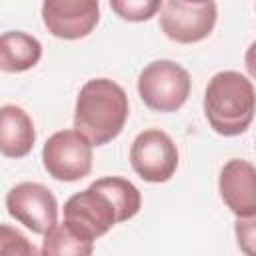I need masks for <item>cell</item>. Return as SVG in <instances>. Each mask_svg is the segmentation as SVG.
Returning a JSON list of instances; mask_svg holds the SVG:
<instances>
[{"label": "cell", "mask_w": 256, "mask_h": 256, "mask_svg": "<svg viewBox=\"0 0 256 256\" xmlns=\"http://www.w3.org/2000/svg\"><path fill=\"white\" fill-rule=\"evenodd\" d=\"M140 208L142 194L130 180L106 176L66 200L64 222L88 240H96L118 222L134 218Z\"/></svg>", "instance_id": "1"}, {"label": "cell", "mask_w": 256, "mask_h": 256, "mask_svg": "<svg viewBox=\"0 0 256 256\" xmlns=\"http://www.w3.org/2000/svg\"><path fill=\"white\" fill-rule=\"evenodd\" d=\"M0 256H40V252L20 230L0 224Z\"/></svg>", "instance_id": "15"}, {"label": "cell", "mask_w": 256, "mask_h": 256, "mask_svg": "<svg viewBox=\"0 0 256 256\" xmlns=\"http://www.w3.org/2000/svg\"><path fill=\"white\" fill-rule=\"evenodd\" d=\"M254 86L236 70H222L208 80L204 116L220 136L244 134L254 118Z\"/></svg>", "instance_id": "3"}, {"label": "cell", "mask_w": 256, "mask_h": 256, "mask_svg": "<svg viewBox=\"0 0 256 256\" xmlns=\"http://www.w3.org/2000/svg\"><path fill=\"white\" fill-rule=\"evenodd\" d=\"M6 210L34 234H46L58 220L56 196L40 182H20L12 186L6 194Z\"/></svg>", "instance_id": "8"}, {"label": "cell", "mask_w": 256, "mask_h": 256, "mask_svg": "<svg viewBox=\"0 0 256 256\" xmlns=\"http://www.w3.org/2000/svg\"><path fill=\"white\" fill-rule=\"evenodd\" d=\"M128 114L126 90L110 78H92L78 92L74 130L92 146H104L122 132Z\"/></svg>", "instance_id": "2"}, {"label": "cell", "mask_w": 256, "mask_h": 256, "mask_svg": "<svg viewBox=\"0 0 256 256\" xmlns=\"http://www.w3.org/2000/svg\"><path fill=\"white\" fill-rule=\"evenodd\" d=\"M44 170L60 182H78L92 170V144L76 130L54 132L42 148Z\"/></svg>", "instance_id": "5"}, {"label": "cell", "mask_w": 256, "mask_h": 256, "mask_svg": "<svg viewBox=\"0 0 256 256\" xmlns=\"http://www.w3.org/2000/svg\"><path fill=\"white\" fill-rule=\"evenodd\" d=\"M238 246L246 256H254V218H238L236 222Z\"/></svg>", "instance_id": "16"}, {"label": "cell", "mask_w": 256, "mask_h": 256, "mask_svg": "<svg viewBox=\"0 0 256 256\" xmlns=\"http://www.w3.org/2000/svg\"><path fill=\"white\" fill-rule=\"evenodd\" d=\"M130 166L144 182H168L178 168V148L166 132L148 128L132 140Z\"/></svg>", "instance_id": "6"}, {"label": "cell", "mask_w": 256, "mask_h": 256, "mask_svg": "<svg viewBox=\"0 0 256 256\" xmlns=\"http://www.w3.org/2000/svg\"><path fill=\"white\" fill-rule=\"evenodd\" d=\"M100 20V4L94 0H46L42 4V22L46 30L62 40H80L88 36Z\"/></svg>", "instance_id": "9"}, {"label": "cell", "mask_w": 256, "mask_h": 256, "mask_svg": "<svg viewBox=\"0 0 256 256\" xmlns=\"http://www.w3.org/2000/svg\"><path fill=\"white\" fill-rule=\"evenodd\" d=\"M36 130L30 114L16 106H0V154L6 158H24L32 152Z\"/></svg>", "instance_id": "11"}, {"label": "cell", "mask_w": 256, "mask_h": 256, "mask_svg": "<svg viewBox=\"0 0 256 256\" xmlns=\"http://www.w3.org/2000/svg\"><path fill=\"white\" fill-rule=\"evenodd\" d=\"M222 202L238 218L256 216V170L252 162L242 158L228 160L218 178Z\"/></svg>", "instance_id": "10"}, {"label": "cell", "mask_w": 256, "mask_h": 256, "mask_svg": "<svg viewBox=\"0 0 256 256\" xmlns=\"http://www.w3.org/2000/svg\"><path fill=\"white\" fill-rule=\"evenodd\" d=\"M42 58V44L36 36L22 30L0 34V70L18 74L34 68Z\"/></svg>", "instance_id": "12"}, {"label": "cell", "mask_w": 256, "mask_h": 256, "mask_svg": "<svg viewBox=\"0 0 256 256\" xmlns=\"http://www.w3.org/2000/svg\"><path fill=\"white\" fill-rule=\"evenodd\" d=\"M192 80L186 68L172 60H154L138 76V94L154 112H176L190 96Z\"/></svg>", "instance_id": "4"}, {"label": "cell", "mask_w": 256, "mask_h": 256, "mask_svg": "<svg viewBox=\"0 0 256 256\" xmlns=\"http://www.w3.org/2000/svg\"><path fill=\"white\" fill-rule=\"evenodd\" d=\"M162 2L160 0H112L110 8L128 22H144L150 20L158 10Z\"/></svg>", "instance_id": "14"}, {"label": "cell", "mask_w": 256, "mask_h": 256, "mask_svg": "<svg viewBox=\"0 0 256 256\" xmlns=\"http://www.w3.org/2000/svg\"><path fill=\"white\" fill-rule=\"evenodd\" d=\"M94 240L72 230L66 222L56 224L44 234L40 256H92Z\"/></svg>", "instance_id": "13"}, {"label": "cell", "mask_w": 256, "mask_h": 256, "mask_svg": "<svg viewBox=\"0 0 256 256\" xmlns=\"http://www.w3.org/2000/svg\"><path fill=\"white\" fill-rule=\"evenodd\" d=\"M214 2L166 0L160 6V30L178 44H196L208 38L216 26Z\"/></svg>", "instance_id": "7"}]
</instances>
